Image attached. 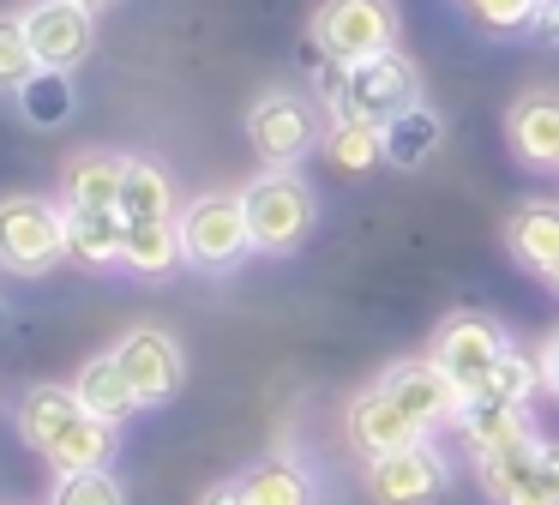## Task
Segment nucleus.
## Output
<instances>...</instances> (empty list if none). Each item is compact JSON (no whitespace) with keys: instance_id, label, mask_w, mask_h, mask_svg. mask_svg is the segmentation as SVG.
I'll return each mask as SVG.
<instances>
[{"instance_id":"nucleus-3","label":"nucleus","mask_w":559,"mask_h":505,"mask_svg":"<svg viewBox=\"0 0 559 505\" xmlns=\"http://www.w3.org/2000/svg\"><path fill=\"white\" fill-rule=\"evenodd\" d=\"M241 204H247V235H253V252H295L319 223V199L295 168H265L241 187Z\"/></svg>"},{"instance_id":"nucleus-22","label":"nucleus","mask_w":559,"mask_h":505,"mask_svg":"<svg viewBox=\"0 0 559 505\" xmlns=\"http://www.w3.org/2000/svg\"><path fill=\"white\" fill-rule=\"evenodd\" d=\"M13 96H19V115H25L31 127H43V132H61L67 120H73V108H79L73 72H61V67H37Z\"/></svg>"},{"instance_id":"nucleus-33","label":"nucleus","mask_w":559,"mask_h":505,"mask_svg":"<svg viewBox=\"0 0 559 505\" xmlns=\"http://www.w3.org/2000/svg\"><path fill=\"white\" fill-rule=\"evenodd\" d=\"M535 43L542 48H559V0H542V7H535Z\"/></svg>"},{"instance_id":"nucleus-15","label":"nucleus","mask_w":559,"mask_h":505,"mask_svg":"<svg viewBox=\"0 0 559 505\" xmlns=\"http://www.w3.org/2000/svg\"><path fill=\"white\" fill-rule=\"evenodd\" d=\"M121 180H127L121 151H79L61 168V199L73 211H121Z\"/></svg>"},{"instance_id":"nucleus-26","label":"nucleus","mask_w":559,"mask_h":505,"mask_svg":"<svg viewBox=\"0 0 559 505\" xmlns=\"http://www.w3.org/2000/svg\"><path fill=\"white\" fill-rule=\"evenodd\" d=\"M319 151L343 175H367V168L385 163V127H373V120H325V144Z\"/></svg>"},{"instance_id":"nucleus-16","label":"nucleus","mask_w":559,"mask_h":505,"mask_svg":"<svg viewBox=\"0 0 559 505\" xmlns=\"http://www.w3.org/2000/svg\"><path fill=\"white\" fill-rule=\"evenodd\" d=\"M457 433H463V445H469V451L481 457V451H499V445H511V439H530V433H535V415H530L523 403L463 397V409H457Z\"/></svg>"},{"instance_id":"nucleus-12","label":"nucleus","mask_w":559,"mask_h":505,"mask_svg":"<svg viewBox=\"0 0 559 505\" xmlns=\"http://www.w3.org/2000/svg\"><path fill=\"white\" fill-rule=\"evenodd\" d=\"M25 31L37 48V67L73 72L97 43V12L79 7V0H37V7H25Z\"/></svg>"},{"instance_id":"nucleus-19","label":"nucleus","mask_w":559,"mask_h":505,"mask_svg":"<svg viewBox=\"0 0 559 505\" xmlns=\"http://www.w3.org/2000/svg\"><path fill=\"white\" fill-rule=\"evenodd\" d=\"M73 391H79V403H85L97 421H109V427H121V421L139 409V397H133V385H127V373H121V361H115V349H109V355H91L85 367H79Z\"/></svg>"},{"instance_id":"nucleus-8","label":"nucleus","mask_w":559,"mask_h":505,"mask_svg":"<svg viewBox=\"0 0 559 505\" xmlns=\"http://www.w3.org/2000/svg\"><path fill=\"white\" fill-rule=\"evenodd\" d=\"M379 385H385V397H391V403H397V409H403V415H409L421 433H433V427H457L463 391L445 379V367H439L433 355L397 361V367L379 373Z\"/></svg>"},{"instance_id":"nucleus-6","label":"nucleus","mask_w":559,"mask_h":505,"mask_svg":"<svg viewBox=\"0 0 559 505\" xmlns=\"http://www.w3.org/2000/svg\"><path fill=\"white\" fill-rule=\"evenodd\" d=\"M181 247H187V265H199V271L241 265L253 252L241 192H199V199H187L181 204Z\"/></svg>"},{"instance_id":"nucleus-28","label":"nucleus","mask_w":559,"mask_h":505,"mask_svg":"<svg viewBox=\"0 0 559 505\" xmlns=\"http://www.w3.org/2000/svg\"><path fill=\"white\" fill-rule=\"evenodd\" d=\"M542 391H547V385H542V355H530V349L511 343L506 361L493 367V379H487L475 397H493V403H523V409H530Z\"/></svg>"},{"instance_id":"nucleus-9","label":"nucleus","mask_w":559,"mask_h":505,"mask_svg":"<svg viewBox=\"0 0 559 505\" xmlns=\"http://www.w3.org/2000/svg\"><path fill=\"white\" fill-rule=\"evenodd\" d=\"M115 361H121L127 385H133V397H139V409L169 403V397L181 391V379H187L181 343H175L169 331H157V325H133V331L115 343Z\"/></svg>"},{"instance_id":"nucleus-13","label":"nucleus","mask_w":559,"mask_h":505,"mask_svg":"<svg viewBox=\"0 0 559 505\" xmlns=\"http://www.w3.org/2000/svg\"><path fill=\"white\" fill-rule=\"evenodd\" d=\"M415 439H427L421 427H415L409 415H403L397 403L385 397V385H367V391H355L349 397V445L373 463V457H391V451H403V445H415Z\"/></svg>"},{"instance_id":"nucleus-30","label":"nucleus","mask_w":559,"mask_h":505,"mask_svg":"<svg viewBox=\"0 0 559 505\" xmlns=\"http://www.w3.org/2000/svg\"><path fill=\"white\" fill-rule=\"evenodd\" d=\"M463 7H469V19L493 36H530L542 0H463Z\"/></svg>"},{"instance_id":"nucleus-17","label":"nucleus","mask_w":559,"mask_h":505,"mask_svg":"<svg viewBox=\"0 0 559 505\" xmlns=\"http://www.w3.org/2000/svg\"><path fill=\"white\" fill-rule=\"evenodd\" d=\"M439 144H445V115L427 108V103H415L409 115H397L385 127V163L403 168V175H421V168L439 156Z\"/></svg>"},{"instance_id":"nucleus-25","label":"nucleus","mask_w":559,"mask_h":505,"mask_svg":"<svg viewBox=\"0 0 559 505\" xmlns=\"http://www.w3.org/2000/svg\"><path fill=\"white\" fill-rule=\"evenodd\" d=\"M241 488H247V500L253 505H313L319 493H313V475H307L295 457H259L253 469L241 475Z\"/></svg>"},{"instance_id":"nucleus-14","label":"nucleus","mask_w":559,"mask_h":505,"mask_svg":"<svg viewBox=\"0 0 559 505\" xmlns=\"http://www.w3.org/2000/svg\"><path fill=\"white\" fill-rule=\"evenodd\" d=\"M499 240H506V252L523 265V271L547 277L559 265V199H523L506 211V223H499Z\"/></svg>"},{"instance_id":"nucleus-31","label":"nucleus","mask_w":559,"mask_h":505,"mask_svg":"<svg viewBox=\"0 0 559 505\" xmlns=\"http://www.w3.org/2000/svg\"><path fill=\"white\" fill-rule=\"evenodd\" d=\"M49 505H127L121 481L109 469H85V475H61L55 481V500Z\"/></svg>"},{"instance_id":"nucleus-29","label":"nucleus","mask_w":559,"mask_h":505,"mask_svg":"<svg viewBox=\"0 0 559 505\" xmlns=\"http://www.w3.org/2000/svg\"><path fill=\"white\" fill-rule=\"evenodd\" d=\"M31 72H37V48H31L25 12H0V91H19Z\"/></svg>"},{"instance_id":"nucleus-34","label":"nucleus","mask_w":559,"mask_h":505,"mask_svg":"<svg viewBox=\"0 0 559 505\" xmlns=\"http://www.w3.org/2000/svg\"><path fill=\"white\" fill-rule=\"evenodd\" d=\"M542 385H547V397L559 403V325L547 331V343H542Z\"/></svg>"},{"instance_id":"nucleus-36","label":"nucleus","mask_w":559,"mask_h":505,"mask_svg":"<svg viewBox=\"0 0 559 505\" xmlns=\"http://www.w3.org/2000/svg\"><path fill=\"white\" fill-rule=\"evenodd\" d=\"M542 283H547V289H554V295H559V265H554V271H547V277H542Z\"/></svg>"},{"instance_id":"nucleus-35","label":"nucleus","mask_w":559,"mask_h":505,"mask_svg":"<svg viewBox=\"0 0 559 505\" xmlns=\"http://www.w3.org/2000/svg\"><path fill=\"white\" fill-rule=\"evenodd\" d=\"M199 505H253V500H247V488H241V481H217V488H211Z\"/></svg>"},{"instance_id":"nucleus-5","label":"nucleus","mask_w":559,"mask_h":505,"mask_svg":"<svg viewBox=\"0 0 559 505\" xmlns=\"http://www.w3.org/2000/svg\"><path fill=\"white\" fill-rule=\"evenodd\" d=\"M67 259V204H49L43 192L0 199V265L13 277H43Z\"/></svg>"},{"instance_id":"nucleus-7","label":"nucleus","mask_w":559,"mask_h":505,"mask_svg":"<svg viewBox=\"0 0 559 505\" xmlns=\"http://www.w3.org/2000/svg\"><path fill=\"white\" fill-rule=\"evenodd\" d=\"M511 337L499 319H487V313L463 307V313H445V325L433 331V361L445 367V379L457 385L463 397H475L487 379H493V367L506 361Z\"/></svg>"},{"instance_id":"nucleus-27","label":"nucleus","mask_w":559,"mask_h":505,"mask_svg":"<svg viewBox=\"0 0 559 505\" xmlns=\"http://www.w3.org/2000/svg\"><path fill=\"white\" fill-rule=\"evenodd\" d=\"M542 433H530V439H511V445H499V451H481L475 457V469H481V488H487V500H506V493H518L523 481H530V469L542 463Z\"/></svg>"},{"instance_id":"nucleus-1","label":"nucleus","mask_w":559,"mask_h":505,"mask_svg":"<svg viewBox=\"0 0 559 505\" xmlns=\"http://www.w3.org/2000/svg\"><path fill=\"white\" fill-rule=\"evenodd\" d=\"M313 96L331 120H373V127H391L397 115H409L421 96V72L415 60H403V48L373 60H355V67H337V60H319L313 72Z\"/></svg>"},{"instance_id":"nucleus-23","label":"nucleus","mask_w":559,"mask_h":505,"mask_svg":"<svg viewBox=\"0 0 559 505\" xmlns=\"http://www.w3.org/2000/svg\"><path fill=\"white\" fill-rule=\"evenodd\" d=\"M121 235H127V216L121 211H73L67 204V259L79 265H121Z\"/></svg>"},{"instance_id":"nucleus-11","label":"nucleus","mask_w":559,"mask_h":505,"mask_svg":"<svg viewBox=\"0 0 559 505\" xmlns=\"http://www.w3.org/2000/svg\"><path fill=\"white\" fill-rule=\"evenodd\" d=\"M506 144L523 168L559 175V84H530L506 108Z\"/></svg>"},{"instance_id":"nucleus-20","label":"nucleus","mask_w":559,"mask_h":505,"mask_svg":"<svg viewBox=\"0 0 559 505\" xmlns=\"http://www.w3.org/2000/svg\"><path fill=\"white\" fill-rule=\"evenodd\" d=\"M79 415H85V403H79L73 385H31V391L19 397V433H25V445H37V451H49L55 433L73 427Z\"/></svg>"},{"instance_id":"nucleus-18","label":"nucleus","mask_w":559,"mask_h":505,"mask_svg":"<svg viewBox=\"0 0 559 505\" xmlns=\"http://www.w3.org/2000/svg\"><path fill=\"white\" fill-rule=\"evenodd\" d=\"M187 259L181 247V216H151V223H127L121 235V265L133 277H169Z\"/></svg>"},{"instance_id":"nucleus-37","label":"nucleus","mask_w":559,"mask_h":505,"mask_svg":"<svg viewBox=\"0 0 559 505\" xmlns=\"http://www.w3.org/2000/svg\"><path fill=\"white\" fill-rule=\"evenodd\" d=\"M79 7H91V12H103V7H115V0H79Z\"/></svg>"},{"instance_id":"nucleus-10","label":"nucleus","mask_w":559,"mask_h":505,"mask_svg":"<svg viewBox=\"0 0 559 505\" xmlns=\"http://www.w3.org/2000/svg\"><path fill=\"white\" fill-rule=\"evenodd\" d=\"M445 481H451V469H445V457H439V445H427V439L367 463V493H373V505H433L439 493H445Z\"/></svg>"},{"instance_id":"nucleus-21","label":"nucleus","mask_w":559,"mask_h":505,"mask_svg":"<svg viewBox=\"0 0 559 505\" xmlns=\"http://www.w3.org/2000/svg\"><path fill=\"white\" fill-rule=\"evenodd\" d=\"M55 463V475H85V469H109V457H115V427L109 421H97L85 409V415L73 421V427H61L55 433V445L43 451Z\"/></svg>"},{"instance_id":"nucleus-32","label":"nucleus","mask_w":559,"mask_h":505,"mask_svg":"<svg viewBox=\"0 0 559 505\" xmlns=\"http://www.w3.org/2000/svg\"><path fill=\"white\" fill-rule=\"evenodd\" d=\"M499 505H559V445L554 439L542 445V463L530 469V481L518 493H506Z\"/></svg>"},{"instance_id":"nucleus-4","label":"nucleus","mask_w":559,"mask_h":505,"mask_svg":"<svg viewBox=\"0 0 559 505\" xmlns=\"http://www.w3.org/2000/svg\"><path fill=\"white\" fill-rule=\"evenodd\" d=\"M397 36V0H319L313 19H307V43L319 48V60H337V67L391 55Z\"/></svg>"},{"instance_id":"nucleus-24","label":"nucleus","mask_w":559,"mask_h":505,"mask_svg":"<svg viewBox=\"0 0 559 505\" xmlns=\"http://www.w3.org/2000/svg\"><path fill=\"white\" fill-rule=\"evenodd\" d=\"M121 216H127V223H151V216H181V211H175V180H169V168L151 163V156H127Z\"/></svg>"},{"instance_id":"nucleus-2","label":"nucleus","mask_w":559,"mask_h":505,"mask_svg":"<svg viewBox=\"0 0 559 505\" xmlns=\"http://www.w3.org/2000/svg\"><path fill=\"white\" fill-rule=\"evenodd\" d=\"M247 144H253V156L265 168H301V156H313L325 144V108H319V96L271 84L247 108Z\"/></svg>"}]
</instances>
